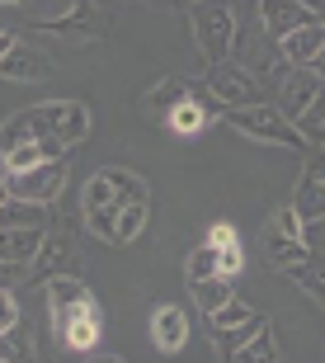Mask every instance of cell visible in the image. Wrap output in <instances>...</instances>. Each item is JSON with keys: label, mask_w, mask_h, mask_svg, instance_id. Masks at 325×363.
Instances as JSON below:
<instances>
[{"label": "cell", "mask_w": 325, "mask_h": 363, "mask_svg": "<svg viewBox=\"0 0 325 363\" xmlns=\"http://www.w3.org/2000/svg\"><path fill=\"white\" fill-rule=\"evenodd\" d=\"M264 259H269L273 274H292L297 264H307L312 259V245L307 241H292V236H278V231H264Z\"/></svg>", "instance_id": "obj_17"}, {"label": "cell", "mask_w": 325, "mask_h": 363, "mask_svg": "<svg viewBox=\"0 0 325 363\" xmlns=\"http://www.w3.org/2000/svg\"><path fill=\"white\" fill-rule=\"evenodd\" d=\"M189 293H193V302H198V311L212 316V311H222L231 297H236V279H227V274H217V279H198V283H189Z\"/></svg>", "instance_id": "obj_19"}, {"label": "cell", "mask_w": 325, "mask_h": 363, "mask_svg": "<svg viewBox=\"0 0 325 363\" xmlns=\"http://www.w3.org/2000/svg\"><path fill=\"white\" fill-rule=\"evenodd\" d=\"M222 359H227V363H278V340H273V325H264L250 345L222 354Z\"/></svg>", "instance_id": "obj_23"}, {"label": "cell", "mask_w": 325, "mask_h": 363, "mask_svg": "<svg viewBox=\"0 0 325 363\" xmlns=\"http://www.w3.org/2000/svg\"><path fill=\"white\" fill-rule=\"evenodd\" d=\"M85 363H127V359H118V354H85Z\"/></svg>", "instance_id": "obj_39"}, {"label": "cell", "mask_w": 325, "mask_h": 363, "mask_svg": "<svg viewBox=\"0 0 325 363\" xmlns=\"http://www.w3.org/2000/svg\"><path fill=\"white\" fill-rule=\"evenodd\" d=\"M292 213L302 217V227L325 217V184L312 175V170H302V175H297V189H292Z\"/></svg>", "instance_id": "obj_18"}, {"label": "cell", "mask_w": 325, "mask_h": 363, "mask_svg": "<svg viewBox=\"0 0 325 363\" xmlns=\"http://www.w3.org/2000/svg\"><path fill=\"white\" fill-rule=\"evenodd\" d=\"M287 279L297 283L307 297H316V302H321V311H325V255H312L307 264H297V269L287 274Z\"/></svg>", "instance_id": "obj_26"}, {"label": "cell", "mask_w": 325, "mask_h": 363, "mask_svg": "<svg viewBox=\"0 0 325 363\" xmlns=\"http://www.w3.org/2000/svg\"><path fill=\"white\" fill-rule=\"evenodd\" d=\"M81 213H118V194H113V179L108 170H95L90 184L81 194Z\"/></svg>", "instance_id": "obj_21"}, {"label": "cell", "mask_w": 325, "mask_h": 363, "mask_svg": "<svg viewBox=\"0 0 325 363\" xmlns=\"http://www.w3.org/2000/svg\"><path fill=\"white\" fill-rule=\"evenodd\" d=\"M151 345L161 354H179L189 345V316H184V307H156L151 311Z\"/></svg>", "instance_id": "obj_12"}, {"label": "cell", "mask_w": 325, "mask_h": 363, "mask_svg": "<svg viewBox=\"0 0 325 363\" xmlns=\"http://www.w3.org/2000/svg\"><path fill=\"white\" fill-rule=\"evenodd\" d=\"M250 316H255V311L245 307L241 297H231L227 307H222V311H212V316H207V321H212V330H241V325L250 321Z\"/></svg>", "instance_id": "obj_30"}, {"label": "cell", "mask_w": 325, "mask_h": 363, "mask_svg": "<svg viewBox=\"0 0 325 363\" xmlns=\"http://www.w3.org/2000/svg\"><path fill=\"white\" fill-rule=\"evenodd\" d=\"M259 24H264L269 43L278 48L292 28L316 24V19H312V10H307V0H259Z\"/></svg>", "instance_id": "obj_9"}, {"label": "cell", "mask_w": 325, "mask_h": 363, "mask_svg": "<svg viewBox=\"0 0 325 363\" xmlns=\"http://www.w3.org/2000/svg\"><path fill=\"white\" fill-rule=\"evenodd\" d=\"M52 57H42V52H33V48H24V43H14L10 52L0 57V81H19V85H28V81H42V76H52Z\"/></svg>", "instance_id": "obj_11"}, {"label": "cell", "mask_w": 325, "mask_h": 363, "mask_svg": "<svg viewBox=\"0 0 325 363\" xmlns=\"http://www.w3.org/2000/svg\"><path fill=\"white\" fill-rule=\"evenodd\" d=\"M264 325H269V316H250V321L241 325V330H212V345H217V354H231V350H241V345H250V340L259 335V330H264Z\"/></svg>", "instance_id": "obj_27"}, {"label": "cell", "mask_w": 325, "mask_h": 363, "mask_svg": "<svg viewBox=\"0 0 325 363\" xmlns=\"http://www.w3.org/2000/svg\"><path fill=\"white\" fill-rule=\"evenodd\" d=\"M0 227H47V208L24 199H5L0 203Z\"/></svg>", "instance_id": "obj_25"}, {"label": "cell", "mask_w": 325, "mask_h": 363, "mask_svg": "<svg viewBox=\"0 0 325 363\" xmlns=\"http://www.w3.org/2000/svg\"><path fill=\"white\" fill-rule=\"evenodd\" d=\"M207 245H212V250H222V245H236L241 241V236H236V227H231V222H212V227H207V236H203Z\"/></svg>", "instance_id": "obj_34"}, {"label": "cell", "mask_w": 325, "mask_h": 363, "mask_svg": "<svg viewBox=\"0 0 325 363\" xmlns=\"http://www.w3.org/2000/svg\"><path fill=\"white\" fill-rule=\"evenodd\" d=\"M207 94H212L222 108H255V104H273L269 85L255 67L245 62H222V67H207Z\"/></svg>", "instance_id": "obj_3"}, {"label": "cell", "mask_w": 325, "mask_h": 363, "mask_svg": "<svg viewBox=\"0 0 325 363\" xmlns=\"http://www.w3.org/2000/svg\"><path fill=\"white\" fill-rule=\"evenodd\" d=\"M42 288H47V307H76V302H85V297H95L76 274H52Z\"/></svg>", "instance_id": "obj_24"}, {"label": "cell", "mask_w": 325, "mask_h": 363, "mask_svg": "<svg viewBox=\"0 0 325 363\" xmlns=\"http://www.w3.org/2000/svg\"><path fill=\"white\" fill-rule=\"evenodd\" d=\"M5 199H10V189H5V175H0V203H5Z\"/></svg>", "instance_id": "obj_41"}, {"label": "cell", "mask_w": 325, "mask_h": 363, "mask_svg": "<svg viewBox=\"0 0 325 363\" xmlns=\"http://www.w3.org/2000/svg\"><path fill=\"white\" fill-rule=\"evenodd\" d=\"M47 227H0V264H33Z\"/></svg>", "instance_id": "obj_15"}, {"label": "cell", "mask_w": 325, "mask_h": 363, "mask_svg": "<svg viewBox=\"0 0 325 363\" xmlns=\"http://www.w3.org/2000/svg\"><path fill=\"white\" fill-rule=\"evenodd\" d=\"M321 156H325V142H321Z\"/></svg>", "instance_id": "obj_43"}, {"label": "cell", "mask_w": 325, "mask_h": 363, "mask_svg": "<svg viewBox=\"0 0 325 363\" xmlns=\"http://www.w3.org/2000/svg\"><path fill=\"white\" fill-rule=\"evenodd\" d=\"M222 113H227V108L207 94V85H193V94L165 118V128H170L175 137H198V133H207L212 123H222Z\"/></svg>", "instance_id": "obj_8"}, {"label": "cell", "mask_w": 325, "mask_h": 363, "mask_svg": "<svg viewBox=\"0 0 325 363\" xmlns=\"http://www.w3.org/2000/svg\"><path fill=\"white\" fill-rule=\"evenodd\" d=\"M147 213H151V203H122L118 213H113V245L137 241L147 231Z\"/></svg>", "instance_id": "obj_22"}, {"label": "cell", "mask_w": 325, "mask_h": 363, "mask_svg": "<svg viewBox=\"0 0 325 363\" xmlns=\"http://www.w3.org/2000/svg\"><path fill=\"white\" fill-rule=\"evenodd\" d=\"M231 133L250 137V142H269V147H287V151H302V133L292 128V118L278 113V104H255V108H227L222 113Z\"/></svg>", "instance_id": "obj_4"}, {"label": "cell", "mask_w": 325, "mask_h": 363, "mask_svg": "<svg viewBox=\"0 0 325 363\" xmlns=\"http://www.w3.org/2000/svg\"><path fill=\"white\" fill-rule=\"evenodd\" d=\"M47 321L52 330L62 335V345L76 354H95V340H99V302L85 297L76 307H47Z\"/></svg>", "instance_id": "obj_6"}, {"label": "cell", "mask_w": 325, "mask_h": 363, "mask_svg": "<svg viewBox=\"0 0 325 363\" xmlns=\"http://www.w3.org/2000/svg\"><path fill=\"white\" fill-rule=\"evenodd\" d=\"M0 5H19V0H0Z\"/></svg>", "instance_id": "obj_42"}, {"label": "cell", "mask_w": 325, "mask_h": 363, "mask_svg": "<svg viewBox=\"0 0 325 363\" xmlns=\"http://www.w3.org/2000/svg\"><path fill=\"white\" fill-rule=\"evenodd\" d=\"M67 170H71V156L62 161H38L19 170V175H5V189H10V199H24V203H57L62 199V189H67Z\"/></svg>", "instance_id": "obj_5"}, {"label": "cell", "mask_w": 325, "mask_h": 363, "mask_svg": "<svg viewBox=\"0 0 325 363\" xmlns=\"http://www.w3.org/2000/svg\"><path fill=\"white\" fill-rule=\"evenodd\" d=\"M71 264V236L67 231H47L38 245V255H33V264H28V283H47L52 274H62Z\"/></svg>", "instance_id": "obj_14"}, {"label": "cell", "mask_w": 325, "mask_h": 363, "mask_svg": "<svg viewBox=\"0 0 325 363\" xmlns=\"http://www.w3.org/2000/svg\"><path fill=\"white\" fill-rule=\"evenodd\" d=\"M307 10H312L316 24H325V0H307Z\"/></svg>", "instance_id": "obj_38"}, {"label": "cell", "mask_w": 325, "mask_h": 363, "mask_svg": "<svg viewBox=\"0 0 325 363\" xmlns=\"http://www.w3.org/2000/svg\"><path fill=\"white\" fill-rule=\"evenodd\" d=\"M307 170H312V175L325 184V156H321V151H316V161H307Z\"/></svg>", "instance_id": "obj_37"}, {"label": "cell", "mask_w": 325, "mask_h": 363, "mask_svg": "<svg viewBox=\"0 0 325 363\" xmlns=\"http://www.w3.org/2000/svg\"><path fill=\"white\" fill-rule=\"evenodd\" d=\"M302 241L312 245V255H325V217H321V222H307V231H302Z\"/></svg>", "instance_id": "obj_35"}, {"label": "cell", "mask_w": 325, "mask_h": 363, "mask_svg": "<svg viewBox=\"0 0 325 363\" xmlns=\"http://www.w3.org/2000/svg\"><path fill=\"white\" fill-rule=\"evenodd\" d=\"M10 48H14V33H10V28H0V57L10 52Z\"/></svg>", "instance_id": "obj_40"}, {"label": "cell", "mask_w": 325, "mask_h": 363, "mask_svg": "<svg viewBox=\"0 0 325 363\" xmlns=\"http://www.w3.org/2000/svg\"><path fill=\"white\" fill-rule=\"evenodd\" d=\"M189 94H193V81H184V76H165V81H156L147 94H142V108H147L151 123H165Z\"/></svg>", "instance_id": "obj_13"}, {"label": "cell", "mask_w": 325, "mask_h": 363, "mask_svg": "<svg viewBox=\"0 0 325 363\" xmlns=\"http://www.w3.org/2000/svg\"><path fill=\"white\" fill-rule=\"evenodd\" d=\"M0 363H38V345H33L24 321L14 330H0Z\"/></svg>", "instance_id": "obj_20"}, {"label": "cell", "mask_w": 325, "mask_h": 363, "mask_svg": "<svg viewBox=\"0 0 325 363\" xmlns=\"http://www.w3.org/2000/svg\"><path fill=\"white\" fill-rule=\"evenodd\" d=\"M38 33H57V38H104L108 33V14L99 10V5H90V0H76L67 14H57V19H38Z\"/></svg>", "instance_id": "obj_7"}, {"label": "cell", "mask_w": 325, "mask_h": 363, "mask_svg": "<svg viewBox=\"0 0 325 363\" xmlns=\"http://www.w3.org/2000/svg\"><path fill=\"white\" fill-rule=\"evenodd\" d=\"M269 227L278 231V236H292V241H302V231H307V227H302V217L292 213V203H283V208L269 217Z\"/></svg>", "instance_id": "obj_31"}, {"label": "cell", "mask_w": 325, "mask_h": 363, "mask_svg": "<svg viewBox=\"0 0 325 363\" xmlns=\"http://www.w3.org/2000/svg\"><path fill=\"white\" fill-rule=\"evenodd\" d=\"M307 71H312L316 81H321V85H325V48H321V52H316V57H312V67H307Z\"/></svg>", "instance_id": "obj_36"}, {"label": "cell", "mask_w": 325, "mask_h": 363, "mask_svg": "<svg viewBox=\"0 0 325 363\" xmlns=\"http://www.w3.org/2000/svg\"><path fill=\"white\" fill-rule=\"evenodd\" d=\"M184 269H189V283H198V279H217V274H222V269H217V250H212L207 241L189 250V264H184Z\"/></svg>", "instance_id": "obj_29"}, {"label": "cell", "mask_w": 325, "mask_h": 363, "mask_svg": "<svg viewBox=\"0 0 325 363\" xmlns=\"http://www.w3.org/2000/svg\"><path fill=\"white\" fill-rule=\"evenodd\" d=\"M321 48H325V24H302L278 43V57L297 71V67H312V57L321 52Z\"/></svg>", "instance_id": "obj_16"}, {"label": "cell", "mask_w": 325, "mask_h": 363, "mask_svg": "<svg viewBox=\"0 0 325 363\" xmlns=\"http://www.w3.org/2000/svg\"><path fill=\"white\" fill-rule=\"evenodd\" d=\"M316 94H321V81H316L307 67H297V71H287V81L278 85L273 104H278V113H283V118H292V128H297V118L312 108Z\"/></svg>", "instance_id": "obj_10"}, {"label": "cell", "mask_w": 325, "mask_h": 363, "mask_svg": "<svg viewBox=\"0 0 325 363\" xmlns=\"http://www.w3.org/2000/svg\"><path fill=\"white\" fill-rule=\"evenodd\" d=\"M95 128L90 118V104L85 99H47V104H33L24 113L0 123V151L24 147V142H62V147H76L85 142Z\"/></svg>", "instance_id": "obj_1"}, {"label": "cell", "mask_w": 325, "mask_h": 363, "mask_svg": "<svg viewBox=\"0 0 325 363\" xmlns=\"http://www.w3.org/2000/svg\"><path fill=\"white\" fill-rule=\"evenodd\" d=\"M297 133H302L307 147H321V142H325V85H321V94L312 99V108L297 118Z\"/></svg>", "instance_id": "obj_28"}, {"label": "cell", "mask_w": 325, "mask_h": 363, "mask_svg": "<svg viewBox=\"0 0 325 363\" xmlns=\"http://www.w3.org/2000/svg\"><path fill=\"white\" fill-rule=\"evenodd\" d=\"M19 321H24V307H19L14 288H0V330H14Z\"/></svg>", "instance_id": "obj_32"}, {"label": "cell", "mask_w": 325, "mask_h": 363, "mask_svg": "<svg viewBox=\"0 0 325 363\" xmlns=\"http://www.w3.org/2000/svg\"><path fill=\"white\" fill-rule=\"evenodd\" d=\"M241 264H245L241 241H236V245H222V250H217V269L227 274V279H236V274H241Z\"/></svg>", "instance_id": "obj_33"}, {"label": "cell", "mask_w": 325, "mask_h": 363, "mask_svg": "<svg viewBox=\"0 0 325 363\" xmlns=\"http://www.w3.org/2000/svg\"><path fill=\"white\" fill-rule=\"evenodd\" d=\"M189 28H193V48H198V57H203L207 67L231 62L236 48H241V24H236L231 0H193Z\"/></svg>", "instance_id": "obj_2"}]
</instances>
